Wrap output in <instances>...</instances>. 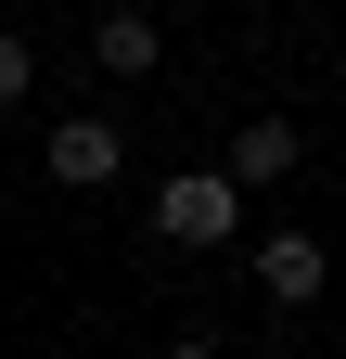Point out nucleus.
Segmentation results:
<instances>
[{
	"label": "nucleus",
	"instance_id": "1",
	"mask_svg": "<svg viewBox=\"0 0 346 359\" xmlns=\"http://www.w3.org/2000/svg\"><path fill=\"white\" fill-rule=\"evenodd\" d=\"M154 231H167V244H231V231H244V193H231L219 167H180V180L154 193Z\"/></svg>",
	"mask_w": 346,
	"mask_h": 359
},
{
	"label": "nucleus",
	"instance_id": "2",
	"mask_svg": "<svg viewBox=\"0 0 346 359\" xmlns=\"http://www.w3.org/2000/svg\"><path fill=\"white\" fill-rule=\"evenodd\" d=\"M116 167H128V142H116V116H64V128H52V180H64V193H103Z\"/></svg>",
	"mask_w": 346,
	"mask_h": 359
},
{
	"label": "nucleus",
	"instance_id": "3",
	"mask_svg": "<svg viewBox=\"0 0 346 359\" xmlns=\"http://www.w3.org/2000/svg\"><path fill=\"white\" fill-rule=\"evenodd\" d=\"M282 167H295V116H244V128H231V167H219V180H231V193H270Z\"/></svg>",
	"mask_w": 346,
	"mask_h": 359
},
{
	"label": "nucleus",
	"instance_id": "4",
	"mask_svg": "<svg viewBox=\"0 0 346 359\" xmlns=\"http://www.w3.org/2000/svg\"><path fill=\"white\" fill-rule=\"evenodd\" d=\"M256 283H270V295H282V308H308V295H321V283H333V257H321V244H308V231H270V244H256Z\"/></svg>",
	"mask_w": 346,
	"mask_h": 359
},
{
	"label": "nucleus",
	"instance_id": "5",
	"mask_svg": "<svg viewBox=\"0 0 346 359\" xmlns=\"http://www.w3.org/2000/svg\"><path fill=\"white\" fill-rule=\"evenodd\" d=\"M154 52H167L154 13H103V26H90V65H103V77H154Z\"/></svg>",
	"mask_w": 346,
	"mask_h": 359
},
{
	"label": "nucleus",
	"instance_id": "6",
	"mask_svg": "<svg viewBox=\"0 0 346 359\" xmlns=\"http://www.w3.org/2000/svg\"><path fill=\"white\" fill-rule=\"evenodd\" d=\"M26 77H39V52H26V39H0V103H26Z\"/></svg>",
	"mask_w": 346,
	"mask_h": 359
},
{
	"label": "nucleus",
	"instance_id": "7",
	"mask_svg": "<svg viewBox=\"0 0 346 359\" xmlns=\"http://www.w3.org/2000/svg\"><path fill=\"white\" fill-rule=\"evenodd\" d=\"M167 359H219V346H167Z\"/></svg>",
	"mask_w": 346,
	"mask_h": 359
}]
</instances>
